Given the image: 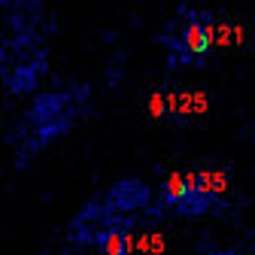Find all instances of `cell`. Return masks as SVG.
<instances>
[{"instance_id": "6da1fadb", "label": "cell", "mask_w": 255, "mask_h": 255, "mask_svg": "<svg viewBox=\"0 0 255 255\" xmlns=\"http://www.w3.org/2000/svg\"><path fill=\"white\" fill-rule=\"evenodd\" d=\"M210 46H213V27H210V21H207L204 15H195V12H191V15L185 18L182 30H179V49H182L188 58H198V55H204Z\"/></svg>"}, {"instance_id": "7a4b0ae2", "label": "cell", "mask_w": 255, "mask_h": 255, "mask_svg": "<svg viewBox=\"0 0 255 255\" xmlns=\"http://www.w3.org/2000/svg\"><path fill=\"white\" fill-rule=\"evenodd\" d=\"M110 201L119 204V210H134V207L146 204V188H140L137 182H122L110 195Z\"/></svg>"}, {"instance_id": "3957f363", "label": "cell", "mask_w": 255, "mask_h": 255, "mask_svg": "<svg viewBox=\"0 0 255 255\" xmlns=\"http://www.w3.org/2000/svg\"><path fill=\"white\" fill-rule=\"evenodd\" d=\"M185 198H188L185 173H170V179H167V185H164V201H170L173 207H179Z\"/></svg>"}, {"instance_id": "277c9868", "label": "cell", "mask_w": 255, "mask_h": 255, "mask_svg": "<svg viewBox=\"0 0 255 255\" xmlns=\"http://www.w3.org/2000/svg\"><path fill=\"white\" fill-rule=\"evenodd\" d=\"M101 252H104V255H128V240H125V234L116 231V228H107V231L101 234Z\"/></svg>"}]
</instances>
